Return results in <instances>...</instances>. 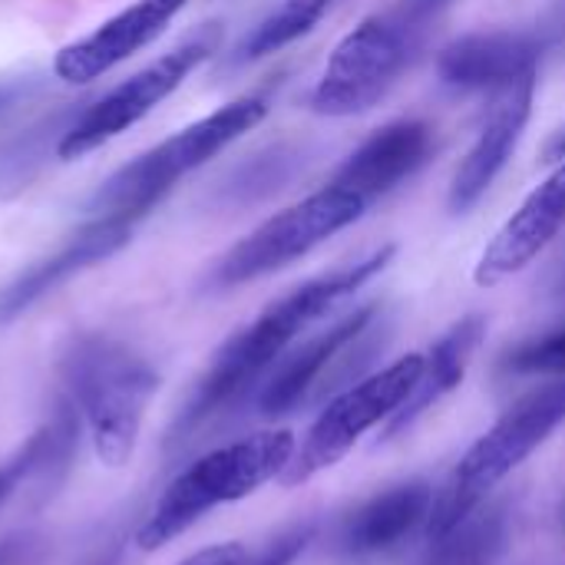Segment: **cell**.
Here are the masks:
<instances>
[{
    "label": "cell",
    "instance_id": "cell-1",
    "mask_svg": "<svg viewBox=\"0 0 565 565\" xmlns=\"http://www.w3.org/2000/svg\"><path fill=\"white\" fill-rule=\"evenodd\" d=\"M394 252H397L394 245H384V248L371 252L367 258H361V262H354L348 268H338L331 275L305 281L291 295L268 305L248 328L232 334L222 344V351L215 354V361L209 364V371L192 387L185 407L179 411V417H175V424L169 430V440L182 444L202 424H209L215 414H222L225 407L242 401L262 381V374L275 367V361L288 351V344L308 324H315L338 301L354 295L374 275H381L387 268V262L394 258Z\"/></svg>",
    "mask_w": 565,
    "mask_h": 565
},
{
    "label": "cell",
    "instance_id": "cell-2",
    "mask_svg": "<svg viewBox=\"0 0 565 565\" xmlns=\"http://www.w3.org/2000/svg\"><path fill=\"white\" fill-rule=\"evenodd\" d=\"M63 391L89 430L93 450L106 467L129 463L159 374L129 344L106 334L76 338L60 361Z\"/></svg>",
    "mask_w": 565,
    "mask_h": 565
},
{
    "label": "cell",
    "instance_id": "cell-3",
    "mask_svg": "<svg viewBox=\"0 0 565 565\" xmlns=\"http://www.w3.org/2000/svg\"><path fill=\"white\" fill-rule=\"evenodd\" d=\"M447 3L450 0H394L384 13L358 23L334 46L311 93V109L321 116H358L381 103L417 56Z\"/></svg>",
    "mask_w": 565,
    "mask_h": 565
},
{
    "label": "cell",
    "instance_id": "cell-4",
    "mask_svg": "<svg viewBox=\"0 0 565 565\" xmlns=\"http://www.w3.org/2000/svg\"><path fill=\"white\" fill-rule=\"evenodd\" d=\"M295 447L298 444L291 430H262L205 454L162 490L159 503L136 533V546L142 553L162 550L212 510L252 497L285 473Z\"/></svg>",
    "mask_w": 565,
    "mask_h": 565
},
{
    "label": "cell",
    "instance_id": "cell-5",
    "mask_svg": "<svg viewBox=\"0 0 565 565\" xmlns=\"http://www.w3.org/2000/svg\"><path fill=\"white\" fill-rule=\"evenodd\" d=\"M565 424V377H553L523 401H516L457 463L450 483L434 493L427 540H440L463 523L487 493L507 480L526 457H533Z\"/></svg>",
    "mask_w": 565,
    "mask_h": 565
},
{
    "label": "cell",
    "instance_id": "cell-6",
    "mask_svg": "<svg viewBox=\"0 0 565 565\" xmlns=\"http://www.w3.org/2000/svg\"><path fill=\"white\" fill-rule=\"evenodd\" d=\"M265 116H268V103L262 96H242V99L215 109L212 116L185 126L182 132L169 136L166 142H159L156 149L142 152L139 159L122 166L116 175H109L96 189V195L89 202V212L136 222L179 179H185L189 172L205 166L212 156H218L238 136L255 129Z\"/></svg>",
    "mask_w": 565,
    "mask_h": 565
},
{
    "label": "cell",
    "instance_id": "cell-7",
    "mask_svg": "<svg viewBox=\"0 0 565 565\" xmlns=\"http://www.w3.org/2000/svg\"><path fill=\"white\" fill-rule=\"evenodd\" d=\"M424 364L427 354H404L384 371L338 394L308 427L301 447H295V457L278 477V483L285 490H295L315 480L318 473L331 470L334 463H341L367 430L387 424L404 407V401L414 394L424 374Z\"/></svg>",
    "mask_w": 565,
    "mask_h": 565
},
{
    "label": "cell",
    "instance_id": "cell-8",
    "mask_svg": "<svg viewBox=\"0 0 565 565\" xmlns=\"http://www.w3.org/2000/svg\"><path fill=\"white\" fill-rule=\"evenodd\" d=\"M364 212H367V202L358 192L338 182H328L324 189L271 215L255 232H248L235 248H228V255L212 271V285L232 288V285H245L262 275H271L305 258L311 248H318L341 228L354 225Z\"/></svg>",
    "mask_w": 565,
    "mask_h": 565
},
{
    "label": "cell",
    "instance_id": "cell-9",
    "mask_svg": "<svg viewBox=\"0 0 565 565\" xmlns=\"http://www.w3.org/2000/svg\"><path fill=\"white\" fill-rule=\"evenodd\" d=\"M218 40H222V26L205 23L185 43L169 50L166 56H159L156 63L139 70L136 76L122 79L119 86H113L89 109H83L79 119H73L63 129V136L56 142V156L60 159H79V156L93 152L96 146H103L106 139H113V136L126 132L129 126H136L166 96H172L199 63H205L215 53Z\"/></svg>",
    "mask_w": 565,
    "mask_h": 565
},
{
    "label": "cell",
    "instance_id": "cell-10",
    "mask_svg": "<svg viewBox=\"0 0 565 565\" xmlns=\"http://www.w3.org/2000/svg\"><path fill=\"white\" fill-rule=\"evenodd\" d=\"M565 228V162L536 185L523 205L503 222V228L490 238L483 248L473 281L480 288H493L513 275H520L526 265L540 258V252L550 248V242Z\"/></svg>",
    "mask_w": 565,
    "mask_h": 565
},
{
    "label": "cell",
    "instance_id": "cell-11",
    "mask_svg": "<svg viewBox=\"0 0 565 565\" xmlns=\"http://www.w3.org/2000/svg\"><path fill=\"white\" fill-rule=\"evenodd\" d=\"M533 93H536V76H523L493 96V106L487 113V122H483L477 142L470 146L460 169L454 172L450 195H447V205L454 215L470 212L487 195V189L497 182V175L503 172L507 159L513 156L520 136L530 122Z\"/></svg>",
    "mask_w": 565,
    "mask_h": 565
},
{
    "label": "cell",
    "instance_id": "cell-12",
    "mask_svg": "<svg viewBox=\"0 0 565 565\" xmlns=\"http://www.w3.org/2000/svg\"><path fill=\"white\" fill-rule=\"evenodd\" d=\"M185 7V0H139L126 7L122 13L109 17L103 26H96L89 36L63 46L56 53V76L66 83H89L119 66L122 60L136 56L142 46H149L162 30L175 20V13Z\"/></svg>",
    "mask_w": 565,
    "mask_h": 565
},
{
    "label": "cell",
    "instance_id": "cell-13",
    "mask_svg": "<svg viewBox=\"0 0 565 565\" xmlns=\"http://www.w3.org/2000/svg\"><path fill=\"white\" fill-rule=\"evenodd\" d=\"M129 235H132V222L129 218L96 215V222L79 228L56 255L30 265L7 288H0V324H10L26 308H33L40 298L56 291L63 281H70L73 275L86 271L89 265H99V262L113 258L129 242Z\"/></svg>",
    "mask_w": 565,
    "mask_h": 565
},
{
    "label": "cell",
    "instance_id": "cell-14",
    "mask_svg": "<svg viewBox=\"0 0 565 565\" xmlns=\"http://www.w3.org/2000/svg\"><path fill=\"white\" fill-rule=\"evenodd\" d=\"M434 507V487L427 480H407L364 500L338 530V553L351 563L377 559L397 550L407 536L427 526Z\"/></svg>",
    "mask_w": 565,
    "mask_h": 565
},
{
    "label": "cell",
    "instance_id": "cell-15",
    "mask_svg": "<svg viewBox=\"0 0 565 565\" xmlns=\"http://www.w3.org/2000/svg\"><path fill=\"white\" fill-rule=\"evenodd\" d=\"M434 152V129L424 119H397L377 129L348 162L334 172L331 182L358 192L367 205L387 195L394 185L411 179Z\"/></svg>",
    "mask_w": 565,
    "mask_h": 565
},
{
    "label": "cell",
    "instance_id": "cell-16",
    "mask_svg": "<svg viewBox=\"0 0 565 565\" xmlns=\"http://www.w3.org/2000/svg\"><path fill=\"white\" fill-rule=\"evenodd\" d=\"M540 40L530 33L493 30L454 40L440 53V79L457 89H507L523 76H536Z\"/></svg>",
    "mask_w": 565,
    "mask_h": 565
},
{
    "label": "cell",
    "instance_id": "cell-17",
    "mask_svg": "<svg viewBox=\"0 0 565 565\" xmlns=\"http://www.w3.org/2000/svg\"><path fill=\"white\" fill-rule=\"evenodd\" d=\"M377 318V305H364L354 315L341 318L338 324H331L328 331H321L318 338H311L308 344H301L298 351H291L265 381V387L258 391V414L262 417H285L291 414L308 391L324 377V371L351 348L358 344L367 328Z\"/></svg>",
    "mask_w": 565,
    "mask_h": 565
},
{
    "label": "cell",
    "instance_id": "cell-18",
    "mask_svg": "<svg viewBox=\"0 0 565 565\" xmlns=\"http://www.w3.org/2000/svg\"><path fill=\"white\" fill-rule=\"evenodd\" d=\"M79 411L73 407V401L63 394L56 401L53 417L30 434V440L0 463V507L26 483L33 480L43 493H53V487L66 477L70 460L76 454V440H79Z\"/></svg>",
    "mask_w": 565,
    "mask_h": 565
},
{
    "label": "cell",
    "instance_id": "cell-19",
    "mask_svg": "<svg viewBox=\"0 0 565 565\" xmlns=\"http://www.w3.org/2000/svg\"><path fill=\"white\" fill-rule=\"evenodd\" d=\"M483 318L480 315H470L463 321H457L430 351H427V364H424V374L414 387V394L404 401V407L384 424V440L404 434L407 427H414L434 404H440L450 391L460 387L467 367H470V358L477 351V344L483 341Z\"/></svg>",
    "mask_w": 565,
    "mask_h": 565
},
{
    "label": "cell",
    "instance_id": "cell-20",
    "mask_svg": "<svg viewBox=\"0 0 565 565\" xmlns=\"http://www.w3.org/2000/svg\"><path fill=\"white\" fill-rule=\"evenodd\" d=\"M510 520L503 507H477L463 523L430 543L420 565H493L507 546Z\"/></svg>",
    "mask_w": 565,
    "mask_h": 565
},
{
    "label": "cell",
    "instance_id": "cell-21",
    "mask_svg": "<svg viewBox=\"0 0 565 565\" xmlns=\"http://www.w3.org/2000/svg\"><path fill=\"white\" fill-rule=\"evenodd\" d=\"M344 0H285L278 10H271L238 46L235 63H252L262 60L268 53H278L281 46L301 40L305 33H311L334 7H341Z\"/></svg>",
    "mask_w": 565,
    "mask_h": 565
},
{
    "label": "cell",
    "instance_id": "cell-22",
    "mask_svg": "<svg viewBox=\"0 0 565 565\" xmlns=\"http://www.w3.org/2000/svg\"><path fill=\"white\" fill-rule=\"evenodd\" d=\"M503 367L510 374H543V377H565V328L546 338L526 341L507 354Z\"/></svg>",
    "mask_w": 565,
    "mask_h": 565
},
{
    "label": "cell",
    "instance_id": "cell-23",
    "mask_svg": "<svg viewBox=\"0 0 565 565\" xmlns=\"http://www.w3.org/2000/svg\"><path fill=\"white\" fill-rule=\"evenodd\" d=\"M315 540V523H298L281 530L275 540H268L255 556H245L242 565H291Z\"/></svg>",
    "mask_w": 565,
    "mask_h": 565
},
{
    "label": "cell",
    "instance_id": "cell-24",
    "mask_svg": "<svg viewBox=\"0 0 565 565\" xmlns=\"http://www.w3.org/2000/svg\"><path fill=\"white\" fill-rule=\"evenodd\" d=\"M43 536L36 533H13L0 540V565H36L43 556Z\"/></svg>",
    "mask_w": 565,
    "mask_h": 565
},
{
    "label": "cell",
    "instance_id": "cell-25",
    "mask_svg": "<svg viewBox=\"0 0 565 565\" xmlns=\"http://www.w3.org/2000/svg\"><path fill=\"white\" fill-rule=\"evenodd\" d=\"M245 556L248 553H245L242 543H218V546H209V550L192 553L189 559H182L179 565H242Z\"/></svg>",
    "mask_w": 565,
    "mask_h": 565
},
{
    "label": "cell",
    "instance_id": "cell-26",
    "mask_svg": "<svg viewBox=\"0 0 565 565\" xmlns=\"http://www.w3.org/2000/svg\"><path fill=\"white\" fill-rule=\"evenodd\" d=\"M30 93H33V83L30 79H7V83H0V116H7Z\"/></svg>",
    "mask_w": 565,
    "mask_h": 565
},
{
    "label": "cell",
    "instance_id": "cell-27",
    "mask_svg": "<svg viewBox=\"0 0 565 565\" xmlns=\"http://www.w3.org/2000/svg\"><path fill=\"white\" fill-rule=\"evenodd\" d=\"M119 553H122V546H119V540H113V543L99 546L86 563L79 565H119Z\"/></svg>",
    "mask_w": 565,
    "mask_h": 565
},
{
    "label": "cell",
    "instance_id": "cell-28",
    "mask_svg": "<svg viewBox=\"0 0 565 565\" xmlns=\"http://www.w3.org/2000/svg\"><path fill=\"white\" fill-rule=\"evenodd\" d=\"M546 159H565V129L546 146Z\"/></svg>",
    "mask_w": 565,
    "mask_h": 565
}]
</instances>
